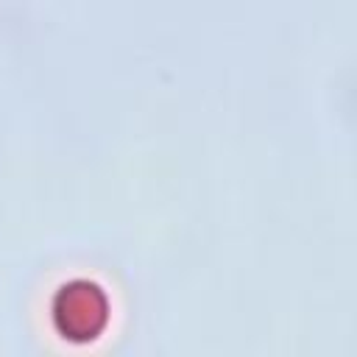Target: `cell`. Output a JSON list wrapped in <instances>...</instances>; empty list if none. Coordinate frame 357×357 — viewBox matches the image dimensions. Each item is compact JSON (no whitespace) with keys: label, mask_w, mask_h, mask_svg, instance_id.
Masks as SVG:
<instances>
[{"label":"cell","mask_w":357,"mask_h":357,"mask_svg":"<svg viewBox=\"0 0 357 357\" xmlns=\"http://www.w3.org/2000/svg\"><path fill=\"white\" fill-rule=\"evenodd\" d=\"M109 318V301L100 284L75 279L59 287L53 298L56 329L70 340H92Z\"/></svg>","instance_id":"1"}]
</instances>
